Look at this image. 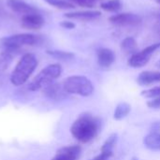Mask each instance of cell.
I'll return each instance as SVG.
<instances>
[{"label":"cell","instance_id":"6da1fadb","mask_svg":"<svg viewBox=\"0 0 160 160\" xmlns=\"http://www.w3.org/2000/svg\"><path fill=\"white\" fill-rule=\"evenodd\" d=\"M100 130V121L98 117L90 114H81L72 124L70 132L72 136L82 143L91 142Z\"/></svg>","mask_w":160,"mask_h":160},{"label":"cell","instance_id":"7a4b0ae2","mask_svg":"<svg viewBox=\"0 0 160 160\" xmlns=\"http://www.w3.org/2000/svg\"><path fill=\"white\" fill-rule=\"evenodd\" d=\"M38 66V60L32 53H25L17 63L10 76V82L13 85L20 86L23 84L34 72Z\"/></svg>","mask_w":160,"mask_h":160},{"label":"cell","instance_id":"3957f363","mask_svg":"<svg viewBox=\"0 0 160 160\" xmlns=\"http://www.w3.org/2000/svg\"><path fill=\"white\" fill-rule=\"evenodd\" d=\"M62 73V67L59 64H52L43 68L29 83L28 89L30 91H38L43 89L47 85L53 82Z\"/></svg>","mask_w":160,"mask_h":160},{"label":"cell","instance_id":"277c9868","mask_svg":"<svg viewBox=\"0 0 160 160\" xmlns=\"http://www.w3.org/2000/svg\"><path fill=\"white\" fill-rule=\"evenodd\" d=\"M63 86L68 94H74L82 97H89L94 92L92 82L88 78L80 75L67 78L63 82Z\"/></svg>","mask_w":160,"mask_h":160},{"label":"cell","instance_id":"5b68a950","mask_svg":"<svg viewBox=\"0 0 160 160\" xmlns=\"http://www.w3.org/2000/svg\"><path fill=\"white\" fill-rule=\"evenodd\" d=\"M41 41L39 36L34 34H17L14 36H10L8 38H4L1 39L2 44L7 48V50H16L22 46H33L37 45Z\"/></svg>","mask_w":160,"mask_h":160},{"label":"cell","instance_id":"8992f818","mask_svg":"<svg viewBox=\"0 0 160 160\" xmlns=\"http://www.w3.org/2000/svg\"><path fill=\"white\" fill-rule=\"evenodd\" d=\"M159 48L160 42H158V43H155V44H152V45L146 47L145 49L142 50L141 52H137L136 53L132 54L130 56V58L128 59V66L131 68H135L144 67L150 61L153 53Z\"/></svg>","mask_w":160,"mask_h":160},{"label":"cell","instance_id":"52a82bcc","mask_svg":"<svg viewBox=\"0 0 160 160\" xmlns=\"http://www.w3.org/2000/svg\"><path fill=\"white\" fill-rule=\"evenodd\" d=\"M109 21L119 26H134L142 22V18L134 13H120L111 16Z\"/></svg>","mask_w":160,"mask_h":160},{"label":"cell","instance_id":"ba28073f","mask_svg":"<svg viewBox=\"0 0 160 160\" xmlns=\"http://www.w3.org/2000/svg\"><path fill=\"white\" fill-rule=\"evenodd\" d=\"M82 153L79 145H70L60 148L52 160H78Z\"/></svg>","mask_w":160,"mask_h":160},{"label":"cell","instance_id":"9c48e42d","mask_svg":"<svg viewBox=\"0 0 160 160\" xmlns=\"http://www.w3.org/2000/svg\"><path fill=\"white\" fill-rule=\"evenodd\" d=\"M44 18L38 12L28 13L22 18V26L29 30H38L44 25Z\"/></svg>","mask_w":160,"mask_h":160},{"label":"cell","instance_id":"30bf717a","mask_svg":"<svg viewBox=\"0 0 160 160\" xmlns=\"http://www.w3.org/2000/svg\"><path fill=\"white\" fill-rule=\"evenodd\" d=\"M43 94L52 100H63L68 97V92L65 90L63 84L58 82H52L43 88Z\"/></svg>","mask_w":160,"mask_h":160},{"label":"cell","instance_id":"8fae6325","mask_svg":"<svg viewBox=\"0 0 160 160\" xmlns=\"http://www.w3.org/2000/svg\"><path fill=\"white\" fill-rule=\"evenodd\" d=\"M8 7L14 12L20 14H28L32 12H37V9L24 2L23 0H7Z\"/></svg>","mask_w":160,"mask_h":160},{"label":"cell","instance_id":"7c38bea8","mask_svg":"<svg viewBox=\"0 0 160 160\" xmlns=\"http://www.w3.org/2000/svg\"><path fill=\"white\" fill-rule=\"evenodd\" d=\"M115 60L114 52L108 48H101L98 51V63L101 68H110Z\"/></svg>","mask_w":160,"mask_h":160},{"label":"cell","instance_id":"4fadbf2b","mask_svg":"<svg viewBox=\"0 0 160 160\" xmlns=\"http://www.w3.org/2000/svg\"><path fill=\"white\" fill-rule=\"evenodd\" d=\"M101 16V12L98 10H82V11H76V12H69L66 13L65 17L68 19H75V20H82V21H91L96 20Z\"/></svg>","mask_w":160,"mask_h":160},{"label":"cell","instance_id":"5bb4252c","mask_svg":"<svg viewBox=\"0 0 160 160\" xmlns=\"http://www.w3.org/2000/svg\"><path fill=\"white\" fill-rule=\"evenodd\" d=\"M140 85H149L160 82V71H142L137 79Z\"/></svg>","mask_w":160,"mask_h":160},{"label":"cell","instance_id":"9a60e30c","mask_svg":"<svg viewBox=\"0 0 160 160\" xmlns=\"http://www.w3.org/2000/svg\"><path fill=\"white\" fill-rule=\"evenodd\" d=\"M143 144L152 151H160V132H151L143 138Z\"/></svg>","mask_w":160,"mask_h":160},{"label":"cell","instance_id":"2e32d148","mask_svg":"<svg viewBox=\"0 0 160 160\" xmlns=\"http://www.w3.org/2000/svg\"><path fill=\"white\" fill-rule=\"evenodd\" d=\"M121 49L126 53L134 54L137 52V50H138V42L134 38L128 37L121 42Z\"/></svg>","mask_w":160,"mask_h":160},{"label":"cell","instance_id":"e0dca14e","mask_svg":"<svg viewBox=\"0 0 160 160\" xmlns=\"http://www.w3.org/2000/svg\"><path fill=\"white\" fill-rule=\"evenodd\" d=\"M130 110H131V107L128 103L121 102L115 108V111L113 113V118L118 121L122 120L128 115V113L130 112Z\"/></svg>","mask_w":160,"mask_h":160},{"label":"cell","instance_id":"ac0fdd59","mask_svg":"<svg viewBox=\"0 0 160 160\" xmlns=\"http://www.w3.org/2000/svg\"><path fill=\"white\" fill-rule=\"evenodd\" d=\"M13 55L9 50L0 52V75L4 73L12 62Z\"/></svg>","mask_w":160,"mask_h":160},{"label":"cell","instance_id":"d6986e66","mask_svg":"<svg viewBox=\"0 0 160 160\" xmlns=\"http://www.w3.org/2000/svg\"><path fill=\"white\" fill-rule=\"evenodd\" d=\"M47 53L51 55L52 57L60 60V61H69L72 60L75 55L74 53L70 52H65V51H58V50H53V51H47Z\"/></svg>","mask_w":160,"mask_h":160},{"label":"cell","instance_id":"ffe728a7","mask_svg":"<svg viewBox=\"0 0 160 160\" xmlns=\"http://www.w3.org/2000/svg\"><path fill=\"white\" fill-rule=\"evenodd\" d=\"M101 8L109 12H116L121 9L122 3L121 0H109L101 4Z\"/></svg>","mask_w":160,"mask_h":160},{"label":"cell","instance_id":"44dd1931","mask_svg":"<svg viewBox=\"0 0 160 160\" xmlns=\"http://www.w3.org/2000/svg\"><path fill=\"white\" fill-rule=\"evenodd\" d=\"M117 139H118V135L116 133L111 134L108 137V139L105 141V142L103 143V145L101 147V151H106V152L112 151L116 142H117Z\"/></svg>","mask_w":160,"mask_h":160},{"label":"cell","instance_id":"7402d4cb","mask_svg":"<svg viewBox=\"0 0 160 160\" xmlns=\"http://www.w3.org/2000/svg\"><path fill=\"white\" fill-rule=\"evenodd\" d=\"M44 1L49 5L60 9H69L74 8V5L67 0H44Z\"/></svg>","mask_w":160,"mask_h":160},{"label":"cell","instance_id":"603a6c76","mask_svg":"<svg viewBox=\"0 0 160 160\" xmlns=\"http://www.w3.org/2000/svg\"><path fill=\"white\" fill-rule=\"evenodd\" d=\"M142 96L146 98H156L160 97V86H156L142 92Z\"/></svg>","mask_w":160,"mask_h":160},{"label":"cell","instance_id":"cb8c5ba5","mask_svg":"<svg viewBox=\"0 0 160 160\" xmlns=\"http://www.w3.org/2000/svg\"><path fill=\"white\" fill-rule=\"evenodd\" d=\"M69 2H72L78 6L84 7V8H92L96 4L95 0H69Z\"/></svg>","mask_w":160,"mask_h":160},{"label":"cell","instance_id":"d4e9b609","mask_svg":"<svg viewBox=\"0 0 160 160\" xmlns=\"http://www.w3.org/2000/svg\"><path fill=\"white\" fill-rule=\"evenodd\" d=\"M112 155H113L112 151H111V152L101 151V153L98 156H97L96 158H94L91 160H108L111 157H112Z\"/></svg>","mask_w":160,"mask_h":160},{"label":"cell","instance_id":"484cf974","mask_svg":"<svg viewBox=\"0 0 160 160\" xmlns=\"http://www.w3.org/2000/svg\"><path fill=\"white\" fill-rule=\"evenodd\" d=\"M147 106L151 109H160V97L152 98V100H149L147 102Z\"/></svg>","mask_w":160,"mask_h":160},{"label":"cell","instance_id":"4316f807","mask_svg":"<svg viewBox=\"0 0 160 160\" xmlns=\"http://www.w3.org/2000/svg\"><path fill=\"white\" fill-rule=\"evenodd\" d=\"M60 25L66 29H73L75 27V23L70 21H63L60 22Z\"/></svg>","mask_w":160,"mask_h":160},{"label":"cell","instance_id":"83f0119b","mask_svg":"<svg viewBox=\"0 0 160 160\" xmlns=\"http://www.w3.org/2000/svg\"><path fill=\"white\" fill-rule=\"evenodd\" d=\"M2 13H4V8H3V6H2V4H1V2H0V15H1Z\"/></svg>","mask_w":160,"mask_h":160},{"label":"cell","instance_id":"f1b7e54d","mask_svg":"<svg viewBox=\"0 0 160 160\" xmlns=\"http://www.w3.org/2000/svg\"><path fill=\"white\" fill-rule=\"evenodd\" d=\"M157 67H158V68H160V59L158 60V63H157Z\"/></svg>","mask_w":160,"mask_h":160},{"label":"cell","instance_id":"f546056e","mask_svg":"<svg viewBox=\"0 0 160 160\" xmlns=\"http://www.w3.org/2000/svg\"><path fill=\"white\" fill-rule=\"evenodd\" d=\"M131 160H139V159H138L137 158H132V159H131Z\"/></svg>","mask_w":160,"mask_h":160},{"label":"cell","instance_id":"4dcf8cb0","mask_svg":"<svg viewBox=\"0 0 160 160\" xmlns=\"http://www.w3.org/2000/svg\"><path fill=\"white\" fill-rule=\"evenodd\" d=\"M158 2H159V3H160V0H158Z\"/></svg>","mask_w":160,"mask_h":160},{"label":"cell","instance_id":"1f68e13d","mask_svg":"<svg viewBox=\"0 0 160 160\" xmlns=\"http://www.w3.org/2000/svg\"><path fill=\"white\" fill-rule=\"evenodd\" d=\"M159 19H160V15H159Z\"/></svg>","mask_w":160,"mask_h":160},{"label":"cell","instance_id":"d6a6232c","mask_svg":"<svg viewBox=\"0 0 160 160\" xmlns=\"http://www.w3.org/2000/svg\"><path fill=\"white\" fill-rule=\"evenodd\" d=\"M95 1H97V0H95Z\"/></svg>","mask_w":160,"mask_h":160}]
</instances>
